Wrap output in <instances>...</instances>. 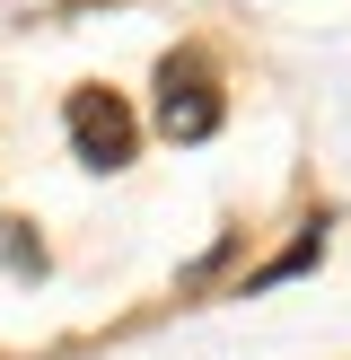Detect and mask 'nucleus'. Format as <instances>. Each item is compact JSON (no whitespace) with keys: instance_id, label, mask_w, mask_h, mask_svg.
I'll list each match as a JSON object with an SVG mask.
<instances>
[{"instance_id":"1","label":"nucleus","mask_w":351,"mask_h":360,"mask_svg":"<svg viewBox=\"0 0 351 360\" xmlns=\"http://www.w3.org/2000/svg\"><path fill=\"white\" fill-rule=\"evenodd\" d=\"M70 141H79L88 167H123V158H132V115H123V97L79 88V97H70Z\"/></svg>"},{"instance_id":"2","label":"nucleus","mask_w":351,"mask_h":360,"mask_svg":"<svg viewBox=\"0 0 351 360\" xmlns=\"http://www.w3.org/2000/svg\"><path fill=\"white\" fill-rule=\"evenodd\" d=\"M158 123H167L176 141H211L220 132V88L202 79V62H167V79H158Z\"/></svg>"}]
</instances>
